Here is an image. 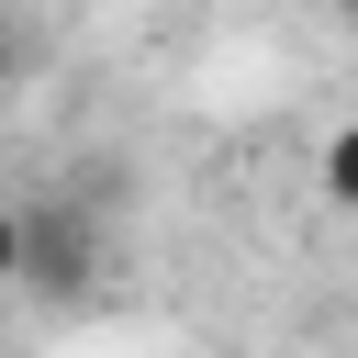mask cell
I'll return each instance as SVG.
<instances>
[{"instance_id":"cell-3","label":"cell","mask_w":358,"mask_h":358,"mask_svg":"<svg viewBox=\"0 0 358 358\" xmlns=\"http://www.w3.org/2000/svg\"><path fill=\"white\" fill-rule=\"evenodd\" d=\"M0 291H22V201H0Z\"/></svg>"},{"instance_id":"cell-1","label":"cell","mask_w":358,"mask_h":358,"mask_svg":"<svg viewBox=\"0 0 358 358\" xmlns=\"http://www.w3.org/2000/svg\"><path fill=\"white\" fill-rule=\"evenodd\" d=\"M90 280H101V235H90V213H78V201H22V291L78 302Z\"/></svg>"},{"instance_id":"cell-4","label":"cell","mask_w":358,"mask_h":358,"mask_svg":"<svg viewBox=\"0 0 358 358\" xmlns=\"http://www.w3.org/2000/svg\"><path fill=\"white\" fill-rule=\"evenodd\" d=\"M34 56V22H0V67H22Z\"/></svg>"},{"instance_id":"cell-2","label":"cell","mask_w":358,"mask_h":358,"mask_svg":"<svg viewBox=\"0 0 358 358\" xmlns=\"http://www.w3.org/2000/svg\"><path fill=\"white\" fill-rule=\"evenodd\" d=\"M324 190L358 213V123H336V134H324Z\"/></svg>"}]
</instances>
